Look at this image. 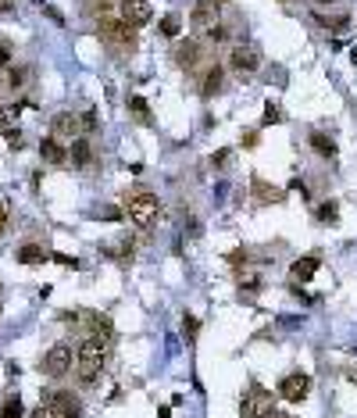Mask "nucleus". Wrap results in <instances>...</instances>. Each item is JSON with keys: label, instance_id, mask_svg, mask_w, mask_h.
<instances>
[{"label": "nucleus", "instance_id": "nucleus-1", "mask_svg": "<svg viewBox=\"0 0 357 418\" xmlns=\"http://www.w3.org/2000/svg\"><path fill=\"white\" fill-rule=\"evenodd\" d=\"M75 361H79V379L90 386L97 379L100 365H104V340L100 336H86L79 343V350H75Z\"/></svg>", "mask_w": 357, "mask_h": 418}, {"label": "nucleus", "instance_id": "nucleus-2", "mask_svg": "<svg viewBox=\"0 0 357 418\" xmlns=\"http://www.w3.org/2000/svg\"><path fill=\"white\" fill-rule=\"evenodd\" d=\"M125 211H129V218H133L139 229H146V225H154V222H157V215H161V200H157L154 193H136V197L125 200Z\"/></svg>", "mask_w": 357, "mask_h": 418}, {"label": "nucleus", "instance_id": "nucleus-3", "mask_svg": "<svg viewBox=\"0 0 357 418\" xmlns=\"http://www.w3.org/2000/svg\"><path fill=\"white\" fill-rule=\"evenodd\" d=\"M218 18H222V0H197L193 11H190V26L197 32H207V29L218 26Z\"/></svg>", "mask_w": 357, "mask_h": 418}, {"label": "nucleus", "instance_id": "nucleus-4", "mask_svg": "<svg viewBox=\"0 0 357 418\" xmlns=\"http://www.w3.org/2000/svg\"><path fill=\"white\" fill-rule=\"evenodd\" d=\"M307 393H311V375L307 372H289V375H282V383H279V397H282V401L300 404Z\"/></svg>", "mask_w": 357, "mask_h": 418}, {"label": "nucleus", "instance_id": "nucleus-5", "mask_svg": "<svg viewBox=\"0 0 357 418\" xmlns=\"http://www.w3.org/2000/svg\"><path fill=\"white\" fill-rule=\"evenodd\" d=\"M100 36L108 39V44L122 47V50L136 44V29H133L129 22H122V18H118V22H111V18H104V22H100Z\"/></svg>", "mask_w": 357, "mask_h": 418}, {"label": "nucleus", "instance_id": "nucleus-6", "mask_svg": "<svg viewBox=\"0 0 357 418\" xmlns=\"http://www.w3.org/2000/svg\"><path fill=\"white\" fill-rule=\"evenodd\" d=\"M271 393L264 386H254L243 397V418H271Z\"/></svg>", "mask_w": 357, "mask_h": 418}, {"label": "nucleus", "instance_id": "nucleus-7", "mask_svg": "<svg viewBox=\"0 0 357 418\" xmlns=\"http://www.w3.org/2000/svg\"><path fill=\"white\" fill-rule=\"evenodd\" d=\"M44 368H47V375H68L72 372V347L68 343H54L47 350V358H44Z\"/></svg>", "mask_w": 357, "mask_h": 418}, {"label": "nucleus", "instance_id": "nucleus-8", "mask_svg": "<svg viewBox=\"0 0 357 418\" xmlns=\"http://www.w3.org/2000/svg\"><path fill=\"white\" fill-rule=\"evenodd\" d=\"M122 22H129V26H143V22H151L154 18V8H151V0H122Z\"/></svg>", "mask_w": 357, "mask_h": 418}, {"label": "nucleus", "instance_id": "nucleus-9", "mask_svg": "<svg viewBox=\"0 0 357 418\" xmlns=\"http://www.w3.org/2000/svg\"><path fill=\"white\" fill-rule=\"evenodd\" d=\"M229 65H233L240 75H243V72L250 75V72L261 68V54H258L254 47H243V44H240V47H233V54H229Z\"/></svg>", "mask_w": 357, "mask_h": 418}, {"label": "nucleus", "instance_id": "nucleus-10", "mask_svg": "<svg viewBox=\"0 0 357 418\" xmlns=\"http://www.w3.org/2000/svg\"><path fill=\"white\" fill-rule=\"evenodd\" d=\"M79 133H82V115H72V111L54 115V136L57 140H79Z\"/></svg>", "mask_w": 357, "mask_h": 418}, {"label": "nucleus", "instance_id": "nucleus-11", "mask_svg": "<svg viewBox=\"0 0 357 418\" xmlns=\"http://www.w3.org/2000/svg\"><path fill=\"white\" fill-rule=\"evenodd\" d=\"M50 408L57 411V418H82V404L75 393H57Z\"/></svg>", "mask_w": 357, "mask_h": 418}, {"label": "nucleus", "instance_id": "nucleus-12", "mask_svg": "<svg viewBox=\"0 0 357 418\" xmlns=\"http://www.w3.org/2000/svg\"><path fill=\"white\" fill-rule=\"evenodd\" d=\"M318 268H322V258H318V254H307V258H300V261H293L289 276H293V283H307Z\"/></svg>", "mask_w": 357, "mask_h": 418}, {"label": "nucleus", "instance_id": "nucleus-13", "mask_svg": "<svg viewBox=\"0 0 357 418\" xmlns=\"http://www.w3.org/2000/svg\"><path fill=\"white\" fill-rule=\"evenodd\" d=\"M39 158H44L47 164H65V161H68V151L57 143V136H50V140L39 143Z\"/></svg>", "mask_w": 357, "mask_h": 418}, {"label": "nucleus", "instance_id": "nucleus-14", "mask_svg": "<svg viewBox=\"0 0 357 418\" xmlns=\"http://www.w3.org/2000/svg\"><path fill=\"white\" fill-rule=\"evenodd\" d=\"M250 186H254V197H258L261 204H276V200H282V193L276 190V186H268L261 175H254V182H250Z\"/></svg>", "mask_w": 357, "mask_h": 418}, {"label": "nucleus", "instance_id": "nucleus-15", "mask_svg": "<svg viewBox=\"0 0 357 418\" xmlns=\"http://www.w3.org/2000/svg\"><path fill=\"white\" fill-rule=\"evenodd\" d=\"M197 54H200V47L193 44V39H190V44H179L175 47V61H179L182 68H193L197 65Z\"/></svg>", "mask_w": 357, "mask_h": 418}, {"label": "nucleus", "instance_id": "nucleus-16", "mask_svg": "<svg viewBox=\"0 0 357 418\" xmlns=\"http://www.w3.org/2000/svg\"><path fill=\"white\" fill-rule=\"evenodd\" d=\"M311 147H314V154H322V158H336V143L325 133H314L311 136Z\"/></svg>", "mask_w": 357, "mask_h": 418}, {"label": "nucleus", "instance_id": "nucleus-17", "mask_svg": "<svg viewBox=\"0 0 357 418\" xmlns=\"http://www.w3.org/2000/svg\"><path fill=\"white\" fill-rule=\"evenodd\" d=\"M18 261H22V265H39V261H47V254H44V247L26 243L22 250H18Z\"/></svg>", "mask_w": 357, "mask_h": 418}, {"label": "nucleus", "instance_id": "nucleus-18", "mask_svg": "<svg viewBox=\"0 0 357 418\" xmlns=\"http://www.w3.org/2000/svg\"><path fill=\"white\" fill-rule=\"evenodd\" d=\"M204 97H211V93H218L222 90V68L215 65V68H207V75H204Z\"/></svg>", "mask_w": 357, "mask_h": 418}, {"label": "nucleus", "instance_id": "nucleus-19", "mask_svg": "<svg viewBox=\"0 0 357 418\" xmlns=\"http://www.w3.org/2000/svg\"><path fill=\"white\" fill-rule=\"evenodd\" d=\"M72 161H75V164H90V161H93V151H90V143H82V140H72Z\"/></svg>", "mask_w": 357, "mask_h": 418}, {"label": "nucleus", "instance_id": "nucleus-20", "mask_svg": "<svg viewBox=\"0 0 357 418\" xmlns=\"http://www.w3.org/2000/svg\"><path fill=\"white\" fill-rule=\"evenodd\" d=\"M15 108H4V104H0V136H8L11 129H15Z\"/></svg>", "mask_w": 357, "mask_h": 418}, {"label": "nucleus", "instance_id": "nucleus-21", "mask_svg": "<svg viewBox=\"0 0 357 418\" xmlns=\"http://www.w3.org/2000/svg\"><path fill=\"white\" fill-rule=\"evenodd\" d=\"M197 329H200V325H197L193 315H182V336H186V343H193V340H197Z\"/></svg>", "mask_w": 357, "mask_h": 418}, {"label": "nucleus", "instance_id": "nucleus-22", "mask_svg": "<svg viewBox=\"0 0 357 418\" xmlns=\"http://www.w3.org/2000/svg\"><path fill=\"white\" fill-rule=\"evenodd\" d=\"M0 418H22V401H18V397H8V404H4V411H0Z\"/></svg>", "mask_w": 357, "mask_h": 418}, {"label": "nucleus", "instance_id": "nucleus-23", "mask_svg": "<svg viewBox=\"0 0 357 418\" xmlns=\"http://www.w3.org/2000/svg\"><path fill=\"white\" fill-rule=\"evenodd\" d=\"M161 32L164 36H179V15H164L161 18Z\"/></svg>", "mask_w": 357, "mask_h": 418}, {"label": "nucleus", "instance_id": "nucleus-24", "mask_svg": "<svg viewBox=\"0 0 357 418\" xmlns=\"http://www.w3.org/2000/svg\"><path fill=\"white\" fill-rule=\"evenodd\" d=\"M261 122H264V125H279V122H282V111L268 100V104H264V118H261Z\"/></svg>", "mask_w": 357, "mask_h": 418}, {"label": "nucleus", "instance_id": "nucleus-25", "mask_svg": "<svg viewBox=\"0 0 357 418\" xmlns=\"http://www.w3.org/2000/svg\"><path fill=\"white\" fill-rule=\"evenodd\" d=\"M318 218L322 222H336V218H340V207H336V200H329V204L318 207Z\"/></svg>", "mask_w": 357, "mask_h": 418}, {"label": "nucleus", "instance_id": "nucleus-26", "mask_svg": "<svg viewBox=\"0 0 357 418\" xmlns=\"http://www.w3.org/2000/svg\"><path fill=\"white\" fill-rule=\"evenodd\" d=\"M29 418H57V411H54L50 404H39V408L29 411Z\"/></svg>", "mask_w": 357, "mask_h": 418}, {"label": "nucleus", "instance_id": "nucleus-27", "mask_svg": "<svg viewBox=\"0 0 357 418\" xmlns=\"http://www.w3.org/2000/svg\"><path fill=\"white\" fill-rule=\"evenodd\" d=\"M93 129H97V115L86 111V115H82V133H93Z\"/></svg>", "mask_w": 357, "mask_h": 418}, {"label": "nucleus", "instance_id": "nucleus-28", "mask_svg": "<svg viewBox=\"0 0 357 418\" xmlns=\"http://www.w3.org/2000/svg\"><path fill=\"white\" fill-rule=\"evenodd\" d=\"M229 265H247V250H243V247H236L233 254H229Z\"/></svg>", "mask_w": 357, "mask_h": 418}, {"label": "nucleus", "instance_id": "nucleus-29", "mask_svg": "<svg viewBox=\"0 0 357 418\" xmlns=\"http://www.w3.org/2000/svg\"><path fill=\"white\" fill-rule=\"evenodd\" d=\"M243 147L254 151V147H258V133H243Z\"/></svg>", "mask_w": 357, "mask_h": 418}, {"label": "nucleus", "instance_id": "nucleus-30", "mask_svg": "<svg viewBox=\"0 0 357 418\" xmlns=\"http://www.w3.org/2000/svg\"><path fill=\"white\" fill-rule=\"evenodd\" d=\"M50 261H57V265H65V268H68V265L75 268V258H68V254H50Z\"/></svg>", "mask_w": 357, "mask_h": 418}, {"label": "nucleus", "instance_id": "nucleus-31", "mask_svg": "<svg viewBox=\"0 0 357 418\" xmlns=\"http://www.w3.org/2000/svg\"><path fill=\"white\" fill-rule=\"evenodd\" d=\"M8 215H11V211H8V204L0 200V233H4V229H8Z\"/></svg>", "mask_w": 357, "mask_h": 418}, {"label": "nucleus", "instance_id": "nucleus-32", "mask_svg": "<svg viewBox=\"0 0 357 418\" xmlns=\"http://www.w3.org/2000/svg\"><path fill=\"white\" fill-rule=\"evenodd\" d=\"M133 108H136L143 118H146V111H151V108H146V100H139V97H133Z\"/></svg>", "mask_w": 357, "mask_h": 418}, {"label": "nucleus", "instance_id": "nucleus-33", "mask_svg": "<svg viewBox=\"0 0 357 418\" xmlns=\"http://www.w3.org/2000/svg\"><path fill=\"white\" fill-rule=\"evenodd\" d=\"M8 61H11V50H8L4 44H0V68H4V65H8Z\"/></svg>", "mask_w": 357, "mask_h": 418}, {"label": "nucleus", "instance_id": "nucleus-34", "mask_svg": "<svg viewBox=\"0 0 357 418\" xmlns=\"http://www.w3.org/2000/svg\"><path fill=\"white\" fill-rule=\"evenodd\" d=\"M318 4H332V0H318Z\"/></svg>", "mask_w": 357, "mask_h": 418}]
</instances>
